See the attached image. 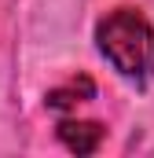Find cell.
Segmentation results:
<instances>
[{"instance_id": "cell-3", "label": "cell", "mask_w": 154, "mask_h": 158, "mask_svg": "<svg viewBox=\"0 0 154 158\" xmlns=\"http://www.w3.org/2000/svg\"><path fill=\"white\" fill-rule=\"evenodd\" d=\"M92 96H95V85H92L88 77H74L70 85L48 92V107H51V110H70V107H77V103H88Z\"/></svg>"}, {"instance_id": "cell-1", "label": "cell", "mask_w": 154, "mask_h": 158, "mask_svg": "<svg viewBox=\"0 0 154 158\" xmlns=\"http://www.w3.org/2000/svg\"><path fill=\"white\" fill-rule=\"evenodd\" d=\"M95 40L121 77L136 85H147L154 77V26L140 11H128V7L110 11L95 26Z\"/></svg>"}, {"instance_id": "cell-2", "label": "cell", "mask_w": 154, "mask_h": 158, "mask_svg": "<svg viewBox=\"0 0 154 158\" xmlns=\"http://www.w3.org/2000/svg\"><path fill=\"white\" fill-rule=\"evenodd\" d=\"M59 140L77 155H92L103 143V125L99 121H63L59 125Z\"/></svg>"}]
</instances>
